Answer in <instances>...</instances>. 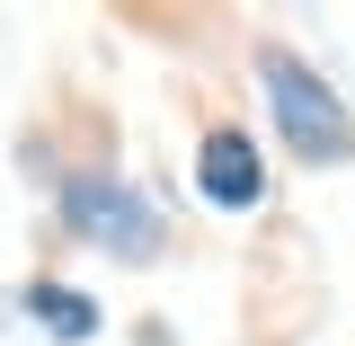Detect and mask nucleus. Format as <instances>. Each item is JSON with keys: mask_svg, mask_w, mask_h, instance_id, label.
Segmentation results:
<instances>
[{"mask_svg": "<svg viewBox=\"0 0 355 346\" xmlns=\"http://www.w3.org/2000/svg\"><path fill=\"white\" fill-rule=\"evenodd\" d=\"M27 302H36L44 320H62V338H89V302H80V293H62V284H36Z\"/></svg>", "mask_w": 355, "mask_h": 346, "instance_id": "obj_4", "label": "nucleus"}, {"mask_svg": "<svg viewBox=\"0 0 355 346\" xmlns=\"http://www.w3.org/2000/svg\"><path fill=\"white\" fill-rule=\"evenodd\" d=\"M258 71H266V98H275V125H284V142H293L302 160H338V151L355 142V133H347V107H338L320 80H311V71L284 53V44L266 53Z\"/></svg>", "mask_w": 355, "mask_h": 346, "instance_id": "obj_1", "label": "nucleus"}, {"mask_svg": "<svg viewBox=\"0 0 355 346\" xmlns=\"http://www.w3.org/2000/svg\"><path fill=\"white\" fill-rule=\"evenodd\" d=\"M196 187H205L214 205H231V214H240V205H258V196H266V169H258V142H249L240 125L205 133V151H196Z\"/></svg>", "mask_w": 355, "mask_h": 346, "instance_id": "obj_2", "label": "nucleus"}, {"mask_svg": "<svg viewBox=\"0 0 355 346\" xmlns=\"http://www.w3.org/2000/svg\"><path fill=\"white\" fill-rule=\"evenodd\" d=\"M71 222H80L89 240H116L125 258H142V249L160 240V231H151V214L133 205L125 187H71Z\"/></svg>", "mask_w": 355, "mask_h": 346, "instance_id": "obj_3", "label": "nucleus"}]
</instances>
